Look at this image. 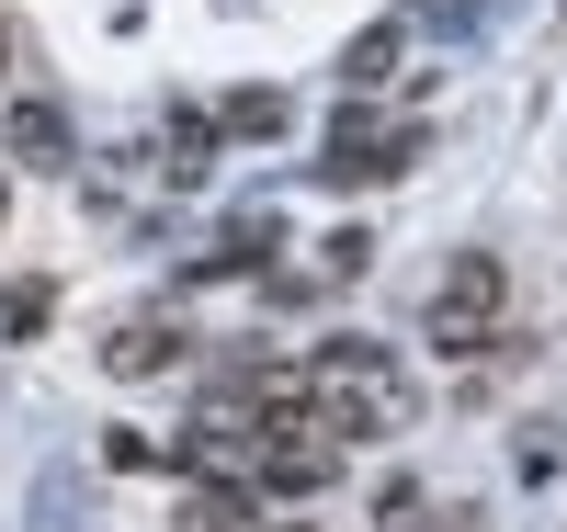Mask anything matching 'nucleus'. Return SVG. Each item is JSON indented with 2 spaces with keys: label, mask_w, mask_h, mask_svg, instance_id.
<instances>
[{
  "label": "nucleus",
  "mask_w": 567,
  "mask_h": 532,
  "mask_svg": "<svg viewBox=\"0 0 567 532\" xmlns=\"http://www.w3.org/2000/svg\"><path fill=\"white\" fill-rule=\"evenodd\" d=\"M420 159V125H386L374 103H341V136H329V181L363 192V181H398Z\"/></svg>",
  "instance_id": "nucleus-1"
},
{
  "label": "nucleus",
  "mask_w": 567,
  "mask_h": 532,
  "mask_svg": "<svg viewBox=\"0 0 567 532\" xmlns=\"http://www.w3.org/2000/svg\"><path fill=\"white\" fill-rule=\"evenodd\" d=\"M499 295H511L499 261H454V283L432 295V317H420V328H432V352H477L488 328H499Z\"/></svg>",
  "instance_id": "nucleus-2"
},
{
  "label": "nucleus",
  "mask_w": 567,
  "mask_h": 532,
  "mask_svg": "<svg viewBox=\"0 0 567 532\" xmlns=\"http://www.w3.org/2000/svg\"><path fill=\"white\" fill-rule=\"evenodd\" d=\"M182 352H194V341H182V317H114V328H103V374H125V385L171 374Z\"/></svg>",
  "instance_id": "nucleus-3"
},
{
  "label": "nucleus",
  "mask_w": 567,
  "mask_h": 532,
  "mask_svg": "<svg viewBox=\"0 0 567 532\" xmlns=\"http://www.w3.org/2000/svg\"><path fill=\"white\" fill-rule=\"evenodd\" d=\"M12 159L23 170H58L69 159V114L58 103H12Z\"/></svg>",
  "instance_id": "nucleus-4"
},
{
  "label": "nucleus",
  "mask_w": 567,
  "mask_h": 532,
  "mask_svg": "<svg viewBox=\"0 0 567 532\" xmlns=\"http://www.w3.org/2000/svg\"><path fill=\"white\" fill-rule=\"evenodd\" d=\"M182 532H250V499L227 488V476H205V488L182 499Z\"/></svg>",
  "instance_id": "nucleus-5"
},
{
  "label": "nucleus",
  "mask_w": 567,
  "mask_h": 532,
  "mask_svg": "<svg viewBox=\"0 0 567 532\" xmlns=\"http://www.w3.org/2000/svg\"><path fill=\"white\" fill-rule=\"evenodd\" d=\"M398 58H409V34H398V23H374V34H352V45H341V80L363 91V80H386Z\"/></svg>",
  "instance_id": "nucleus-6"
},
{
  "label": "nucleus",
  "mask_w": 567,
  "mask_h": 532,
  "mask_svg": "<svg viewBox=\"0 0 567 532\" xmlns=\"http://www.w3.org/2000/svg\"><path fill=\"white\" fill-rule=\"evenodd\" d=\"M205 170H216V125L182 114V125H171V181H205Z\"/></svg>",
  "instance_id": "nucleus-7"
},
{
  "label": "nucleus",
  "mask_w": 567,
  "mask_h": 532,
  "mask_svg": "<svg viewBox=\"0 0 567 532\" xmlns=\"http://www.w3.org/2000/svg\"><path fill=\"white\" fill-rule=\"evenodd\" d=\"M216 125H227V136H284V91H239Z\"/></svg>",
  "instance_id": "nucleus-8"
},
{
  "label": "nucleus",
  "mask_w": 567,
  "mask_h": 532,
  "mask_svg": "<svg viewBox=\"0 0 567 532\" xmlns=\"http://www.w3.org/2000/svg\"><path fill=\"white\" fill-rule=\"evenodd\" d=\"M58 317V283H12V295H0V328H45Z\"/></svg>",
  "instance_id": "nucleus-9"
},
{
  "label": "nucleus",
  "mask_w": 567,
  "mask_h": 532,
  "mask_svg": "<svg viewBox=\"0 0 567 532\" xmlns=\"http://www.w3.org/2000/svg\"><path fill=\"white\" fill-rule=\"evenodd\" d=\"M0 80H12V0H0Z\"/></svg>",
  "instance_id": "nucleus-10"
},
{
  "label": "nucleus",
  "mask_w": 567,
  "mask_h": 532,
  "mask_svg": "<svg viewBox=\"0 0 567 532\" xmlns=\"http://www.w3.org/2000/svg\"><path fill=\"white\" fill-rule=\"evenodd\" d=\"M0 216H12V181H0Z\"/></svg>",
  "instance_id": "nucleus-11"
}]
</instances>
